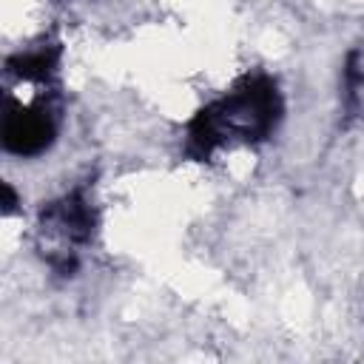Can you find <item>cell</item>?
<instances>
[{
	"label": "cell",
	"instance_id": "obj_1",
	"mask_svg": "<svg viewBox=\"0 0 364 364\" xmlns=\"http://www.w3.org/2000/svg\"><path fill=\"white\" fill-rule=\"evenodd\" d=\"M282 114L279 88L270 77L253 74L239 80L222 100L202 108L191 122V145L210 156L222 148L253 145L264 139Z\"/></svg>",
	"mask_w": 364,
	"mask_h": 364
}]
</instances>
